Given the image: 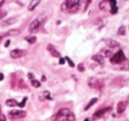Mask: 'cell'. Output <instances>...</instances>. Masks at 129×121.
<instances>
[{
    "label": "cell",
    "mask_w": 129,
    "mask_h": 121,
    "mask_svg": "<svg viewBox=\"0 0 129 121\" xmlns=\"http://www.w3.org/2000/svg\"><path fill=\"white\" fill-rule=\"evenodd\" d=\"M51 121H75V116L67 108H62L52 116Z\"/></svg>",
    "instance_id": "6da1fadb"
},
{
    "label": "cell",
    "mask_w": 129,
    "mask_h": 121,
    "mask_svg": "<svg viewBox=\"0 0 129 121\" xmlns=\"http://www.w3.org/2000/svg\"><path fill=\"white\" fill-rule=\"evenodd\" d=\"M126 60V57H125V54H124L123 50H119L118 52L114 54L113 56H111V57L110 58V61H111V64H120V63L124 62V61Z\"/></svg>",
    "instance_id": "7a4b0ae2"
},
{
    "label": "cell",
    "mask_w": 129,
    "mask_h": 121,
    "mask_svg": "<svg viewBox=\"0 0 129 121\" xmlns=\"http://www.w3.org/2000/svg\"><path fill=\"white\" fill-rule=\"evenodd\" d=\"M80 3V0H66L62 4L61 9L62 11H66V10L73 9L74 7L77 6Z\"/></svg>",
    "instance_id": "3957f363"
},
{
    "label": "cell",
    "mask_w": 129,
    "mask_h": 121,
    "mask_svg": "<svg viewBox=\"0 0 129 121\" xmlns=\"http://www.w3.org/2000/svg\"><path fill=\"white\" fill-rule=\"evenodd\" d=\"M88 86H89L91 88H95V89L100 90V89H102L103 87H104V84H103V82L101 81L100 80H98V79L90 78L89 80H88Z\"/></svg>",
    "instance_id": "277c9868"
},
{
    "label": "cell",
    "mask_w": 129,
    "mask_h": 121,
    "mask_svg": "<svg viewBox=\"0 0 129 121\" xmlns=\"http://www.w3.org/2000/svg\"><path fill=\"white\" fill-rule=\"evenodd\" d=\"M111 110V107H106V108H104V109H101V110H98L94 113L93 115V118L94 119H98V118H101L103 117L106 113L110 112Z\"/></svg>",
    "instance_id": "5b68a950"
},
{
    "label": "cell",
    "mask_w": 129,
    "mask_h": 121,
    "mask_svg": "<svg viewBox=\"0 0 129 121\" xmlns=\"http://www.w3.org/2000/svg\"><path fill=\"white\" fill-rule=\"evenodd\" d=\"M27 50H20V49H16V50H13L11 52H10V56L13 58H20V57H22L24 56L27 55Z\"/></svg>",
    "instance_id": "8992f818"
},
{
    "label": "cell",
    "mask_w": 129,
    "mask_h": 121,
    "mask_svg": "<svg viewBox=\"0 0 129 121\" xmlns=\"http://www.w3.org/2000/svg\"><path fill=\"white\" fill-rule=\"evenodd\" d=\"M40 26H41V20H39V19H36V20H34L32 22L30 23V25H29L28 27V32L29 33H36V31L39 29Z\"/></svg>",
    "instance_id": "52a82bcc"
},
{
    "label": "cell",
    "mask_w": 129,
    "mask_h": 121,
    "mask_svg": "<svg viewBox=\"0 0 129 121\" xmlns=\"http://www.w3.org/2000/svg\"><path fill=\"white\" fill-rule=\"evenodd\" d=\"M9 115L11 116L13 118H22V117H25L27 113L24 110H11L9 112Z\"/></svg>",
    "instance_id": "ba28073f"
},
{
    "label": "cell",
    "mask_w": 129,
    "mask_h": 121,
    "mask_svg": "<svg viewBox=\"0 0 129 121\" xmlns=\"http://www.w3.org/2000/svg\"><path fill=\"white\" fill-rule=\"evenodd\" d=\"M107 4H109L110 12L111 14H116L118 13V7H117V0H104Z\"/></svg>",
    "instance_id": "9c48e42d"
},
{
    "label": "cell",
    "mask_w": 129,
    "mask_h": 121,
    "mask_svg": "<svg viewBox=\"0 0 129 121\" xmlns=\"http://www.w3.org/2000/svg\"><path fill=\"white\" fill-rule=\"evenodd\" d=\"M47 50L49 51V53L54 57H60V53L57 50V49L53 46L52 44H48L47 45Z\"/></svg>",
    "instance_id": "30bf717a"
},
{
    "label": "cell",
    "mask_w": 129,
    "mask_h": 121,
    "mask_svg": "<svg viewBox=\"0 0 129 121\" xmlns=\"http://www.w3.org/2000/svg\"><path fill=\"white\" fill-rule=\"evenodd\" d=\"M17 19L16 18H9V19H6V20H3L1 23H0V27H8V26H11L13 25L17 22Z\"/></svg>",
    "instance_id": "8fae6325"
},
{
    "label": "cell",
    "mask_w": 129,
    "mask_h": 121,
    "mask_svg": "<svg viewBox=\"0 0 129 121\" xmlns=\"http://www.w3.org/2000/svg\"><path fill=\"white\" fill-rule=\"evenodd\" d=\"M127 106V102L126 101H122V102H119L117 105V112L118 113H123L125 111V108Z\"/></svg>",
    "instance_id": "7c38bea8"
},
{
    "label": "cell",
    "mask_w": 129,
    "mask_h": 121,
    "mask_svg": "<svg viewBox=\"0 0 129 121\" xmlns=\"http://www.w3.org/2000/svg\"><path fill=\"white\" fill-rule=\"evenodd\" d=\"M40 2H41V0H31L30 4L27 6V10L29 12H33L36 8V6L40 4Z\"/></svg>",
    "instance_id": "4fadbf2b"
},
{
    "label": "cell",
    "mask_w": 129,
    "mask_h": 121,
    "mask_svg": "<svg viewBox=\"0 0 129 121\" xmlns=\"http://www.w3.org/2000/svg\"><path fill=\"white\" fill-rule=\"evenodd\" d=\"M91 58H92V60L95 61V62H96L97 64L100 65V66H104V59L101 55H98V54L94 55V56H92Z\"/></svg>",
    "instance_id": "5bb4252c"
},
{
    "label": "cell",
    "mask_w": 129,
    "mask_h": 121,
    "mask_svg": "<svg viewBox=\"0 0 129 121\" xmlns=\"http://www.w3.org/2000/svg\"><path fill=\"white\" fill-rule=\"evenodd\" d=\"M19 35H20V30H19V29H11V30L8 31L6 35H4V36H19Z\"/></svg>",
    "instance_id": "9a60e30c"
},
{
    "label": "cell",
    "mask_w": 129,
    "mask_h": 121,
    "mask_svg": "<svg viewBox=\"0 0 129 121\" xmlns=\"http://www.w3.org/2000/svg\"><path fill=\"white\" fill-rule=\"evenodd\" d=\"M111 55V50H108L107 48L103 49V50H101V56H102L103 57H110Z\"/></svg>",
    "instance_id": "2e32d148"
},
{
    "label": "cell",
    "mask_w": 129,
    "mask_h": 121,
    "mask_svg": "<svg viewBox=\"0 0 129 121\" xmlns=\"http://www.w3.org/2000/svg\"><path fill=\"white\" fill-rule=\"evenodd\" d=\"M106 43H107L108 46L111 47V48H117V47L119 46V43L118 42L114 41V40H108Z\"/></svg>",
    "instance_id": "e0dca14e"
},
{
    "label": "cell",
    "mask_w": 129,
    "mask_h": 121,
    "mask_svg": "<svg viewBox=\"0 0 129 121\" xmlns=\"http://www.w3.org/2000/svg\"><path fill=\"white\" fill-rule=\"evenodd\" d=\"M6 104L9 107H14V106H16V105H18V103H17V101L14 99H8L6 101Z\"/></svg>",
    "instance_id": "ac0fdd59"
},
{
    "label": "cell",
    "mask_w": 129,
    "mask_h": 121,
    "mask_svg": "<svg viewBox=\"0 0 129 121\" xmlns=\"http://www.w3.org/2000/svg\"><path fill=\"white\" fill-rule=\"evenodd\" d=\"M96 102H97V98H92V99L89 101V103H88V104L86 105V107L84 108V110H88V109H89L90 107L93 106V105L95 104V103H96Z\"/></svg>",
    "instance_id": "d6986e66"
},
{
    "label": "cell",
    "mask_w": 129,
    "mask_h": 121,
    "mask_svg": "<svg viewBox=\"0 0 129 121\" xmlns=\"http://www.w3.org/2000/svg\"><path fill=\"white\" fill-rule=\"evenodd\" d=\"M25 39H26V41H27L28 43H30V44H33V43H35L36 42V36H27V37H26Z\"/></svg>",
    "instance_id": "ffe728a7"
},
{
    "label": "cell",
    "mask_w": 129,
    "mask_h": 121,
    "mask_svg": "<svg viewBox=\"0 0 129 121\" xmlns=\"http://www.w3.org/2000/svg\"><path fill=\"white\" fill-rule=\"evenodd\" d=\"M31 85L34 87H41V82H40L39 80L33 79V80H31Z\"/></svg>",
    "instance_id": "44dd1931"
},
{
    "label": "cell",
    "mask_w": 129,
    "mask_h": 121,
    "mask_svg": "<svg viewBox=\"0 0 129 121\" xmlns=\"http://www.w3.org/2000/svg\"><path fill=\"white\" fill-rule=\"evenodd\" d=\"M125 32H126L125 31V26H121L118 30V36H125Z\"/></svg>",
    "instance_id": "7402d4cb"
},
{
    "label": "cell",
    "mask_w": 129,
    "mask_h": 121,
    "mask_svg": "<svg viewBox=\"0 0 129 121\" xmlns=\"http://www.w3.org/2000/svg\"><path fill=\"white\" fill-rule=\"evenodd\" d=\"M64 60H67V62H68V65H69V66H70V67H74V66H75V65H74V63L73 62L72 60H71L70 57H64Z\"/></svg>",
    "instance_id": "603a6c76"
},
{
    "label": "cell",
    "mask_w": 129,
    "mask_h": 121,
    "mask_svg": "<svg viewBox=\"0 0 129 121\" xmlns=\"http://www.w3.org/2000/svg\"><path fill=\"white\" fill-rule=\"evenodd\" d=\"M6 15H7V12L5 11V10L0 9V20H2L3 18H5Z\"/></svg>",
    "instance_id": "cb8c5ba5"
},
{
    "label": "cell",
    "mask_w": 129,
    "mask_h": 121,
    "mask_svg": "<svg viewBox=\"0 0 129 121\" xmlns=\"http://www.w3.org/2000/svg\"><path fill=\"white\" fill-rule=\"evenodd\" d=\"M27 97H25L23 100H22L21 103H18V106H20V108H23V107L25 106V103H26V101H27Z\"/></svg>",
    "instance_id": "d4e9b609"
},
{
    "label": "cell",
    "mask_w": 129,
    "mask_h": 121,
    "mask_svg": "<svg viewBox=\"0 0 129 121\" xmlns=\"http://www.w3.org/2000/svg\"><path fill=\"white\" fill-rule=\"evenodd\" d=\"M50 95V93L49 92V91H44V92H43V96H44L45 98H47V99H49V100H52Z\"/></svg>",
    "instance_id": "484cf974"
},
{
    "label": "cell",
    "mask_w": 129,
    "mask_h": 121,
    "mask_svg": "<svg viewBox=\"0 0 129 121\" xmlns=\"http://www.w3.org/2000/svg\"><path fill=\"white\" fill-rule=\"evenodd\" d=\"M78 70H79L80 72H84V70H85L84 66H83L82 64H79L78 65Z\"/></svg>",
    "instance_id": "4316f807"
},
{
    "label": "cell",
    "mask_w": 129,
    "mask_h": 121,
    "mask_svg": "<svg viewBox=\"0 0 129 121\" xmlns=\"http://www.w3.org/2000/svg\"><path fill=\"white\" fill-rule=\"evenodd\" d=\"M0 121H6V117L2 112H0Z\"/></svg>",
    "instance_id": "83f0119b"
},
{
    "label": "cell",
    "mask_w": 129,
    "mask_h": 121,
    "mask_svg": "<svg viewBox=\"0 0 129 121\" xmlns=\"http://www.w3.org/2000/svg\"><path fill=\"white\" fill-rule=\"evenodd\" d=\"M92 2V0H87V2H86V6H85V10L87 9V8L88 7V6H89L90 4H91Z\"/></svg>",
    "instance_id": "f1b7e54d"
},
{
    "label": "cell",
    "mask_w": 129,
    "mask_h": 121,
    "mask_svg": "<svg viewBox=\"0 0 129 121\" xmlns=\"http://www.w3.org/2000/svg\"><path fill=\"white\" fill-rule=\"evenodd\" d=\"M27 77H28V79H30V80H33L35 77V75L33 74L32 73H28V74H27Z\"/></svg>",
    "instance_id": "f546056e"
},
{
    "label": "cell",
    "mask_w": 129,
    "mask_h": 121,
    "mask_svg": "<svg viewBox=\"0 0 129 121\" xmlns=\"http://www.w3.org/2000/svg\"><path fill=\"white\" fill-rule=\"evenodd\" d=\"M64 62H66L64 58H63V57H60V58H59V64L60 65H64Z\"/></svg>",
    "instance_id": "4dcf8cb0"
},
{
    "label": "cell",
    "mask_w": 129,
    "mask_h": 121,
    "mask_svg": "<svg viewBox=\"0 0 129 121\" xmlns=\"http://www.w3.org/2000/svg\"><path fill=\"white\" fill-rule=\"evenodd\" d=\"M10 43H11V41L10 40H6V43H5V47H8L10 45Z\"/></svg>",
    "instance_id": "1f68e13d"
},
{
    "label": "cell",
    "mask_w": 129,
    "mask_h": 121,
    "mask_svg": "<svg viewBox=\"0 0 129 121\" xmlns=\"http://www.w3.org/2000/svg\"><path fill=\"white\" fill-rule=\"evenodd\" d=\"M4 78H5L4 74H3V73H0V81H1V80H4Z\"/></svg>",
    "instance_id": "d6a6232c"
},
{
    "label": "cell",
    "mask_w": 129,
    "mask_h": 121,
    "mask_svg": "<svg viewBox=\"0 0 129 121\" xmlns=\"http://www.w3.org/2000/svg\"><path fill=\"white\" fill-rule=\"evenodd\" d=\"M5 3V0H2V1H0V7L3 6V4Z\"/></svg>",
    "instance_id": "836d02e7"
},
{
    "label": "cell",
    "mask_w": 129,
    "mask_h": 121,
    "mask_svg": "<svg viewBox=\"0 0 129 121\" xmlns=\"http://www.w3.org/2000/svg\"><path fill=\"white\" fill-rule=\"evenodd\" d=\"M45 80H46V77H45V76L42 77V81H45Z\"/></svg>",
    "instance_id": "e575fe53"
},
{
    "label": "cell",
    "mask_w": 129,
    "mask_h": 121,
    "mask_svg": "<svg viewBox=\"0 0 129 121\" xmlns=\"http://www.w3.org/2000/svg\"><path fill=\"white\" fill-rule=\"evenodd\" d=\"M3 37H4V36H0V43H1V41L3 40Z\"/></svg>",
    "instance_id": "d590c367"
},
{
    "label": "cell",
    "mask_w": 129,
    "mask_h": 121,
    "mask_svg": "<svg viewBox=\"0 0 129 121\" xmlns=\"http://www.w3.org/2000/svg\"><path fill=\"white\" fill-rule=\"evenodd\" d=\"M84 121H89V119H88V118H86V119H85Z\"/></svg>",
    "instance_id": "8d00e7d4"
}]
</instances>
